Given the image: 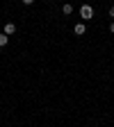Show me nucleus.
<instances>
[{"label":"nucleus","instance_id":"nucleus-1","mask_svg":"<svg viewBox=\"0 0 114 127\" xmlns=\"http://www.w3.org/2000/svg\"><path fill=\"white\" fill-rule=\"evenodd\" d=\"M80 16H82V18H91V16H94V11H91V7H89V5H85L82 9H80Z\"/></svg>","mask_w":114,"mask_h":127},{"label":"nucleus","instance_id":"nucleus-2","mask_svg":"<svg viewBox=\"0 0 114 127\" xmlns=\"http://www.w3.org/2000/svg\"><path fill=\"white\" fill-rule=\"evenodd\" d=\"M73 32H75V34H78V36H82V34H85V32H87V27H85V23H75V27H73Z\"/></svg>","mask_w":114,"mask_h":127},{"label":"nucleus","instance_id":"nucleus-3","mask_svg":"<svg viewBox=\"0 0 114 127\" xmlns=\"http://www.w3.org/2000/svg\"><path fill=\"white\" fill-rule=\"evenodd\" d=\"M14 32H16V25H14V23H7V25H5V34L9 36V34H14Z\"/></svg>","mask_w":114,"mask_h":127},{"label":"nucleus","instance_id":"nucleus-4","mask_svg":"<svg viewBox=\"0 0 114 127\" xmlns=\"http://www.w3.org/2000/svg\"><path fill=\"white\" fill-rule=\"evenodd\" d=\"M7 41H9V36L2 32V34H0V45H7Z\"/></svg>","mask_w":114,"mask_h":127},{"label":"nucleus","instance_id":"nucleus-5","mask_svg":"<svg viewBox=\"0 0 114 127\" xmlns=\"http://www.w3.org/2000/svg\"><path fill=\"white\" fill-rule=\"evenodd\" d=\"M62 11H64V14H66V16H69V14L73 11V7H71V5H64V7H62Z\"/></svg>","mask_w":114,"mask_h":127},{"label":"nucleus","instance_id":"nucleus-6","mask_svg":"<svg viewBox=\"0 0 114 127\" xmlns=\"http://www.w3.org/2000/svg\"><path fill=\"white\" fill-rule=\"evenodd\" d=\"M110 32H112V34H114V21L110 23Z\"/></svg>","mask_w":114,"mask_h":127},{"label":"nucleus","instance_id":"nucleus-7","mask_svg":"<svg viewBox=\"0 0 114 127\" xmlns=\"http://www.w3.org/2000/svg\"><path fill=\"white\" fill-rule=\"evenodd\" d=\"M32 2H34V0H23V5H32Z\"/></svg>","mask_w":114,"mask_h":127},{"label":"nucleus","instance_id":"nucleus-8","mask_svg":"<svg viewBox=\"0 0 114 127\" xmlns=\"http://www.w3.org/2000/svg\"><path fill=\"white\" fill-rule=\"evenodd\" d=\"M110 16H112V18H114V7H110Z\"/></svg>","mask_w":114,"mask_h":127}]
</instances>
